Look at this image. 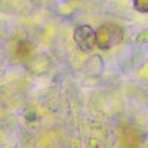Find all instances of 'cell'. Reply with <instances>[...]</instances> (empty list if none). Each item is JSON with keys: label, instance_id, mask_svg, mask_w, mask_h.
I'll return each mask as SVG.
<instances>
[{"label": "cell", "instance_id": "1", "mask_svg": "<svg viewBox=\"0 0 148 148\" xmlns=\"http://www.w3.org/2000/svg\"><path fill=\"white\" fill-rule=\"evenodd\" d=\"M123 40V30L116 24H104L95 30V46L99 49H110Z\"/></svg>", "mask_w": 148, "mask_h": 148}, {"label": "cell", "instance_id": "2", "mask_svg": "<svg viewBox=\"0 0 148 148\" xmlns=\"http://www.w3.org/2000/svg\"><path fill=\"white\" fill-rule=\"evenodd\" d=\"M74 42L83 52H92L95 47V30L89 25H79L74 30Z\"/></svg>", "mask_w": 148, "mask_h": 148}, {"label": "cell", "instance_id": "3", "mask_svg": "<svg viewBox=\"0 0 148 148\" xmlns=\"http://www.w3.org/2000/svg\"><path fill=\"white\" fill-rule=\"evenodd\" d=\"M133 6L138 12L148 14V0H133Z\"/></svg>", "mask_w": 148, "mask_h": 148}]
</instances>
